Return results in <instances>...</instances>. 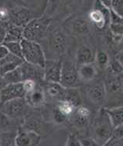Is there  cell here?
Instances as JSON below:
<instances>
[{"label": "cell", "instance_id": "1", "mask_svg": "<svg viewBox=\"0 0 123 146\" xmlns=\"http://www.w3.org/2000/svg\"><path fill=\"white\" fill-rule=\"evenodd\" d=\"M20 44L24 62L43 68L46 58L41 46L36 41H32L24 38L21 40Z\"/></svg>", "mask_w": 123, "mask_h": 146}, {"label": "cell", "instance_id": "2", "mask_svg": "<svg viewBox=\"0 0 123 146\" xmlns=\"http://www.w3.org/2000/svg\"><path fill=\"white\" fill-rule=\"evenodd\" d=\"M79 82L77 65L71 62H62L60 84L66 89L75 88Z\"/></svg>", "mask_w": 123, "mask_h": 146}, {"label": "cell", "instance_id": "3", "mask_svg": "<svg viewBox=\"0 0 123 146\" xmlns=\"http://www.w3.org/2000/svg\"><path fill=\"white\" fill-rule=\"evenodd\" d=\"M49 23L50 20L44 18L32 20L28 23L22 30V38L32 41H36V40L39 39L46 31Z\"/></svg>", "mask_w": 123, "mask_h": 146}, {"label": "cell", "instance_id": "4", "mask_svg": "<svg viewBox=\"0 0 123 146\" xmlns=\"http://www.w3.org/2000/svg\"><path fill=\"white\" fill-rule=\"evenodd\" d=\"M102 117H103L101 118L99 123L95 127V138H94L95 140L101 146H103L112 138V131H113V127L106 113Z\"/></svg>", "mask_w": 123, "mask_h": 146}, {"label": "cell", "instance_id": "5", "mask_svg": "<svg viewBox=\"0 0 123 146\" xmlns=\"http://www.w3.org/2000/svg\"><path fill=\"white\" fill-rule=\"evenodd\" d=\"M26 101L24 98H18L5 102L0 107L1 112L10 119L20 117L22 115L25 110Z\"/></svg>", "mask_w": 123, "mask_h": 146}, {"label": "cell", "instance_id": "6", "mask_svg": "<svg viewBox=\"0 0 123 146\" xmlns=\"http://www.w3.org/2000/svg\"><path fill=\"white\" fill-rule=\"evenodd\" d=\"M62 62L60 60H46L43 67V79L47 82L60 83Z\"/></svg>", "mask_w": 123, "mask_h": 146}, {"label": "cell", "instance_id": "7", "mask_svg": "<svg viewBox=\"0 0 123 146\" xmlns=\"http://www.w3.org/2000/svg\"><path fill=\"white\" fill-rule=\"evenodd\" d=\"M16 146H37L41 141V136L29 130H19L15 136Z\"/></svg>", "mask_w": 123, "mask_h": 146}, {"label": "cell", "instance_id": "8", "mask_svg": "<svg viewBox=\"0 0 123 146\" xmlns=\"http://www.w3.org/2000/svg\"><path fill=\"white\" fill-rule=\"evenodd\" d=\"M24 96H25V92L23 90L22 82L15 84L6 85L0 91L1 104H3L5 102L9 101L15 99L24 98Z\"/></svg>", "mask_w": 123, "mask_h": 146}, {"label": "cell", "instance_id": "9", "mask_svg": "<svg viewBox=\"0 0 123 146\" xmlns=\"http://www.w3.org/2000/svg\"><path fill=\"white\" fill-rule=\"evenodd\" d=\"M20 72L22 74V81L26 79H31L36 82L37 79H43V68L36 65L23 62L20 65Z\"/></svg>", "mask_w": 123, "mask_h": 146}, {"label": "cell", "instance_id": "10", "mask_svg": "<svg viewBox=\"0 0 123 146\" xmlns=\"http://www.w3.org/2000/svg\"><path fill=\"white\" fill-rule=\"evenodd\" d=\"M87 96L89 99L95 104H102L106 99V90L102 82H96L87 90Z\"/></svg>", "mask_w": 123, "mask_h": 146}, {"label": "cell", "instance_id": "11", "mask_svg": "<svg viewBox=\"0 0 123 146\" xmlns=\"http://www.w3.org/2000/svg\"><path fill=\"white\" fill-rule=\"evenodd\" d=\"M24 60L21 58L9 54L4 58L0 60V75L3 76L6 73L20 67Z\"/></svg>", "mask_w": 123, "mask_h": 146}, {"label": "cell", "instance_id": "12", "mask_svg": "<svg viewBox=\"0 0 123 146\" xmlns=\"http://www.w3.org/2000/svg\"><path fill=\"white\" fill-rule=\"evenodd\" d=\"M26 104L32 107H39L43 105L46 101L45 92L41 88L37 87L30 93H26L24 96Z\"/></svg>", "mask_w": 123, "mask_h": 146}, {"label": "cell", "instance_id": "13", "mask_svg": "<svg viewBox=\"0 0 123 146\" xmlns=\"http://www.w3.org/2000/svg\"><path fill=\"white\" fill-rule=\"evenodd\" d=\"M79 79L83 82H90L95 79L98 74V69L95 63H87L80 65L78 68Z\"/></svg>", "mask_w": 123, "mask_h": 146}, {"label": "cell", "instance_id": "14", "mask_svg": "<svg viewBox=\"0 0 123 146\" xmlns=\"http://www.w3.org/2000/svg\"><path fill=\"white\" fill-rule=\"evenodd\" d=\"M95 55L91 48L87 45H82L78 48L76 56L77 65H84L87 63H91L95 61Z\"/></svg>", "mask_w": 123, "mask_h": 146}, {"label": "cell", "instance_id": "15", "mask_svg": "<svg viewBox=\"0 0 123 146\" xmlns=\"http://www.w3.org/2000/svg\"><path fill=\"white\" fill-rule=\"evenodd\" d=\"M72 117L73 121L79 126H84L87 124L91 117V110L85 106H79L76 107Z\"/></svg>", "mask_w": 123, "mask_h": 146}, {"label": "cell", "instance_id": "16", "mask_svg": "<svg viewBox=\"0 0 123 146\" xmlns=\"http://www.w3.org/2000/svg\"><path fill=\"white\" fill-rule=\"evenodd\" d=\"M105 112L108 116L113 128L115 127L123 124V108L122 106L114 107V108H106Z\"/></svg>", "mask_w": 123, "mask_h": 146}, {"label": "cell", "instance_id": "17", "mask_svg": "<svg viewBox=\"0 0 123 146\" xmlns=\"http://www.w3.org/2000/svg\"><path fill=\"white\" fill-rule=\"evenodd\" d=\"M51 45L52 49L57 53L64 52L67 46V39L64 34L61 31L54 33L51 37Z\"/></svg>", "mask_w": 123, "mask_h": 146}, {"label": "cell", "instance_id": "18", "mask_svg": "<svg viewBox=\"0 0 123 146\" xmlns=\"http://www.w3.org/2000/svg\"><path fill=\"white\" fill-rule=\"evenodd\" d=\"M109 15H106V13L101 9H96L90 12L89 18L91 22L95 24L98 28L103 29L107 22V17H109Z\"/></svg>", "mask_w": 123, "mask_h": 146}, {"label": "cell", "instance_id": "19", "mask_svg": "<svg viewBox=\"0 0 123 146\" xmlns=\"http://www.w3.org/2000/svg\"><path fill=\"white\" fill-rule=\"evenodd\" d=\"M22 39V30L20 27L13 26L7 29L3 44L9 42H20Z\"/></svg>", "mask_w": 123, "mask_h": 146}, {"label": "cell", "instance_id": "20", "mask_svg": "<svg viewBox=\"0 0 123 146\" xmlns=\"http://www.w3.org/2000/svg\"><path fill=\"white\" fill-rule=\"evenodd\" d=\"M65 89L62 86L60 83H54V82H47L46 87V93L49 96L53 99H59L61 100L64 96Z\"/></svg>", "mask_w": 123, "mask_h": 146}, {"label": "cell", "instance_id": "21", "mask_svg": "<svg viewBox=\"0 0 123 146\" xmlns=\"http://www.w3.org/2000/svg\"><path fill=\"white\" fill-rule=\"evenodd\" d=\"M56 108L63 115L67 118L68 117H70L72 115L73 113L75 110L76 107L74 106V104L69 101L68 100L61 99V100H59Z\"/></svg>", "mask_w": 123, "mask_h": 146}, {"label": "cell", "instance_id": "22", "mask_svg": "<svg viewBox=\"0 0 123 146\" xmlns=\"http://www.w3.org/2000/svg\"><path fill=\"white\" fill-rule=\"evenodd\" d=\"M72 28L74 32L77 34L84 35L90 31V24L84 18H78L73 23Z\"/></svg>", "mask_w": 123, "mask_h": 146}, {"label": "cell", "instance_id": "23", "mask_svg": "<svg viewBox=\"0 0 123 146\" xmlns=\"http://www.w3.org/2000/svg\"><path fill=\"white\" fill-rule=\"evenodd\" d=\"M3 77L6 85L15 84L22 82V74L19 67L6 73L5 75H3Z\"/></svg>", "mask_w": 123, "mask_h": 146}, {"label": "cell", "instance_id": "24", "mask_svg": "<svg viewBox=\"0 0 123 146\" xmlns=\"http://www.w3.org/2000/svg\"><path fill=\"white\" fill-rule=\"evenodd\" d=\"M42 124L43 122L39 118L31 117L27 118V120L25 121L23 129L32 131L40 135V131H42Z\"/></svg>", "mask_w": 123, "mask_h": 146}, {"label": "cell", "instance_id": "25", "mask_svg": "<svg viewBox=\"0 0 123 146\" xmlns=\"http://www.w3.org/2000/svg\"><path fill=\"white\" fill-rule=\"evenodd\" d=\"M104 84H105V87L106 90V93L112 94V93L122 92V83L118 79H109Z\"/></svg>", "mask_w": 123, "mask_h": 146}, {"label": "cell", "instance_id": "26", "mask_svg": "<svg viewBox=\"0 0 123 146\" xmlns=\"http://www.w3.org/2000/svg\"><path fill=\"white\" fill-rule=\"evenodd\" d=\"M95 61L96 66L101 68H105L109 65V58L108 54L103 51H98L95 55Z\"/></svg>", "mask_w": 123, "mask_h": 146}, {"label": "cell", "instance_id": "27", "mask_svg": "<svg viewBox=\"0 0 123 146\" xmlns=\"http://www.w3.org/2000/svg\"><path fill=\"white\" fill-rule=\"evenodd\" d=\"M3 44H5L9 53L22 58V48H21L20 42H9Z\"/></svg>", "mask_w": 123, "mask_h": 146}, {"label": "cell", "instance_id": "28", "mask_svg": "<svg viewBox=\"0 0 123 146\" xmlns=\"http://www.w3.org/2000/svg\"><path fill=\"white\" fill-rule=\"evenodd\" d=\"M29 15L26 13L23 12H17L16 13L12 15V20L14 24L17 27H20L22 24H24L28 22Z\"/></svg>", "mask_w": 123, "mask_h": 146}, {"label": "cell", "instance_id": "29", "mask_svg": "<svg viewBox=\"0 0 123 146\" xmlns=\"http://www.w3.org/2000/svg\"><path fill=\"white\" fill-rule=\"evenodd\" d=\"M112 10L119 17H123V0H112L111 3Z\"/></svg>", "mask_w": 123, "mask_h": 146}, {"label": "cell", "instance_id": "30", "mask_svg": "<svg viewBox=\"0 0 123 146\" xmlns=\"http://www.w3.org/2000/svg\"><path fill=\"white\" fill-rule=\"evenodd\" d=\"M22 87H23V90L25 92V94L29 93L34 91L36 86V82L34 81V80H31V79H26L22 82Z\"/></svg>", "mask_w": 123, "mask_h": 146}, {"label": "cell", "instance_id": "31", "mask_svg": "<svg viewBox=\"0 0 123 146\" xmlns=\"http://www.w3.org/2000/svg\"><path fill=\"white\" fill-rule=\"evenodd\" d=\"M122 64H121L115 60L109 64V70L112 74L119 75L121 73H122Z\"/></svg>", "mask_w": 123, "mask_h": 146}, {"label": "cell", "instance_id": "32", "mask_svg": "<svg viewBox=\"0 0 123 146\" xmlns=\"http://www.w3.org/2000/svg\"><path fill=\"white\" fill-rule=\"evenodd\" d=\"M111 30L115 37L119 39L122 36V23H112Z\"/></svg>", "mask_w": 123, "mask_h": 146}, {"label": "cell", "instance_id": "33", "mask_svg": "<svg viewBox=\"0 0 123 146\" xmlns=\"http://www.w3.org/2000/svg\"><path fill=\"white\" fill-rule=\"evenodd\" d=\"M81 146H101L95 140V138L91 137H86L78 139Z\"/></svg>", "mask_w": 123, "mask_h": 146}, {"label": "cell", "instance_id": "34", "mask_svg": "<svg viewBox=\"0 0 123 146\" xmlns=\"http://www.w3.org/2000/svg\"><path fill=\"white\" fill-rule=\"evenodd\" d=\"M53 120H54V121H55L56 123H58V124H61V123L64 122L65 120L67 119V117H66L65 116L63 115L60 112L57 108H55V109L53 110Z\"/></svg>", "mask_w": 123, "mask_h": 146}, {"label": "cell", "instance_id": "35", "mask_svg": "<svg viewBox=\"0 0 123 146\" xmlns=\"http://www.w3.org/2000/svg\"><path fill=\"white\" fill-rule=\"evenodd\" d=\"M103 146H123L122 138H118L112 136Z\"/></svg>", "mask_w": 123, "mask_h": 146}, {"label": "cell", "instance_id": "36", "mask_svg": "<svg viewBox=\"0 0 123 146\" xmlns=\"http://www.w3.org/2000/svg\"><path fill=\"white\" fill-rule=\"evenodd\" d=\"M67 146H81L78 138L74 135H70L67 139Z\"/></svg>", "mask_w": 123, "mask_h": 146}, {"label": "cell", "instance_id": "37", "mask_svg": "<svg viewBox=\"0 0 123 146\" xmlns=\"http://www.w3.org/2000/svg\"><path fill=\"white\" fill-rule=\"evenodd\" d=\"M112 136L118 138H123V124L119 126L115 127L112 131Z\"/></svg>", "mask_w": 123, "mask_h": 146}, {"label": "cell", "instance_id": "38", "mask_svg": "<svg viewBox=\"0 0 123 146\" xmlns=\"http://www.w3.org/2000/svg\"><path fill=\"white\" fill-rule=\"evenodd\" d=\"M9 52L8 49L6 48L5 44H0V60L3 59L5 57H6L8 55Z\"/></svg>", "mask_w": 123, "mask_h": 146}, {"label": "cell", "instance_id": "39", "mask_svg": "<svg viewBox=\"0 0 123 146\" xmlns=\"http://www.w3.org/2000/svg\"><path fill=\"white\" fill-rule=\"evenodd\" d=\"M6 31L7 29H6V27L3 25H0V44H3V40H4V38H5V36H6Z\"/></svg>", "mask_w": 123, "mask_h": 146}, {"label": "cell", "instance_id": "40", "mask_svg": "<svg viewBox=\"0 0 123 146\" xmlns=\"http://www.w3.org/2000/svg\"><path fill=\"white\" fill-rule=\"evenodd\" d=\"M115 61H117L121 64H122L123 65V53L122 51H120V52H118V53L115 55Z\"/></svg>", "mask_w": 123, "mask_h": 146}, {"label": "cell", "instance_id": "41", "mask_svg": "<svg viewBox=\"0 0 123 146\" xmlns=\"http://www.w3.org/2000/svg\"><path fill=\"white\" fill-rule=\"evenodd\" d=\"M101 4L103 6H105V8L109 9L111 7V3H112V0H100Z\"/></svg>", "mask_w": 123, "mask_h": 146}, {"label": "cell", "instance_id": "42", "mask_svg": "<svg viewBox=\"0 0 123 146\" xmlns=\"http://www.w3.org/2000/svg\"><path fill=\"white\" fill-rule=\"evenodd\" d=\"M6 86V83L4 81V79H3V76L0 75V91L3 90V88L5 87Z\"/></svg>", "mask_w": 123, "mask_h": 146}, {"label": "cell", "instance_id": "43", "mask_svg": "<svg viewBox=\"0 0 123 146\" xmlns=\"http://www.w3.org/2000/svg\"><path fill=\"white\" fill-rule=\"evenodd\" d=\"M1 105H2V104H1V97H0V107H1Z\"/></svg>", "mask_w": 123, "mask_h": 146}, {"label": "cell", "instance_id": "44", "mask_svg": "<svg viewBox=\"0 0 123 146\" xmlns=\"http://www.w3.org/2000/svg\"><path fill=\"white\" fill-rule=\"evenodd\" d=\"M26 1H31V0H26Z\"/></svg>", "mask_w": 123, "mask_h": 146}, {"label": "cell", "instance_id": "45", "mask_svg": "<svg viewBox=\"0 0 123 146\" xmlns=\"http://www.w3.org/2000/svg\"><path fill=\"white\" fill-rule=\"evenodd\" d=\"M0 138H1V137H0Z\"/></svg>", "mask_w": 123, "mask_h": 146}]
</instances>
